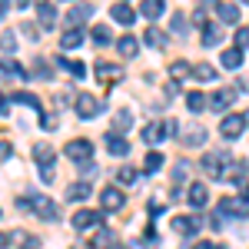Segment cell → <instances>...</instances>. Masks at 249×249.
I'll use <instances>...</instances> for the list:
<instances>
[{
	"label": "cell",
	"mask_w": 249,
	"mask_h": 249,
	"mask_svg": "<svg viewBox=\"0 0 249 249\" xmlns=\"http://www.w3.org/2000/svg\"><path fill=\"white\" fill-rule=\"evenodd\" d=\"M10 239H14V236H7V232H0V249H10Z\"/></svg>",
	"instance_id": "obj_48"
},
{
	"label": "cell",
	"mask_w": 249,
	"mask_h": 249,
	"mask_svg": "<svg viewBox=\"0 0 249 249\" xmlns=\"http://www.w3.org/2000/svg\"><path fill=\"white\" fill-rule=\"evenodd\" d=\"M219 213H223V216H239V219H246L249 206L243 199H219Z\"/></svg>",
	"instance_id": "obj_14"
},
{
	"label": "cell",
	"mask_w": 249,
	"mask_h": 249,
	"mask_svg": "<svg viewBox=\"0 0 249 249\" xmlns=\"http://www.w3.org/2000/svg\"><path fill=\"white\" fill-rule=\"evenodd\" d=\"M37 20H40V30H53L57 27V7L53 3H37Z\"/></svg>",
	"instance_id": "obj_12"
},
{
	"label": "cell",
	"mask_w": 249,
	"mask_h": 249,
	"mask_svg": "<svg viewBox=\"0 0 249 249\" xmlns=\"http://www.w3.org/2000/svg\"><path fill=\"white\" fill-rule=\"evenodd\" d=\"M226 163H230V153H206L199 166H203V170L210 173V176L223 179V170H226Z\"/></svg>",
	"instance_id": "obj_6"
},
{
	"label": "cell",
	"mask_w": 249,
	"mask_h": 249,
	"mask_svg": "<svg viewBox=\"0 0 249 249\" xmlns=\"http://www.w3.org/2000/svg\"><path fill=\"white\" fill-rule=\"evenodd\" d=\"M70 223H73V230H80V232H83V230H93V226L103 223V213H96V210H77Z\"/></svg>",
	"instance_id": "obj_5"
},
{
	"label": "cell",
	"mask_w": 249,
	"mask_h": 249,
	"mask_svg": "<svg viewBox=\"0 0 249 249\" xmlns=\"http://www.w3.org/2000/svg\"><path fill=\"white\" fill-rule=\"evenodd\" d=\"M20 249H40V239L37 236H27V239H23V246Z\"/></svg>",
	"instance_id": "obj_47"
},
{
	"label": "cell",
	"mask_w": 249,
	"mask_h": 249,
	"mask_svg": "<svg viewBox=\"0 0 249 249\" xmlns=\"http://www.w3.org/2000/svg\"><path fill=\"white\" fill-rule=\"evenodd\" d=\"M239 14H243V10H239L236 3H216V17L223 20V23H236Z\"/></svg>",
	"instance_id": "obj_21"
},
{
	"label": "cell",
	"mask_w": 249,
	"mask_h": 249,
	"mask_svg": "<svg viewBox=\"0 0 249 249\" xmlns=\"http://www.w3.org/2000/svg\"><path fill=\"white\" fill-rule=\"evenodd\" d=\"M34 160L43 166V163H53L57 153H53V146H50V143H37V146H34Z\"/></svg>",
	"instance_id": "obj_25"
},
{
	"label": "cell",
	"mask_w": 249,
	"mask_h": 249,
	"mask_svg": "<svg viewBox=\"0 0 249 249\" xmlns=\"http://www.w3.org/2000/svg\"><path fill=\"white\" fill-rule=\"evenodd\" d=\"M176 133V120H163V123H150V126H143V140L146 143H160V140H166V136Z\"/></svg>",
	"instance_id": "obj_3"
},
{
	"label": "cell",
	"mask_w": 249,
	"mask_h": 249,
	"mask_svg": "<svg viewBox=\"0 0 249 249\" xmlns=\"http://www.w3.org/2000/svg\"><path fill=\"white\" fill-rule=\"evenodd\" d=\"M246 173H249L246 160H232L230 166L223 170V179H232V183H243V179H246Z\"/></svg>",
	"instance_id": "obj_16"
},
{
	"label": "cell",
	"mask_w": 249,
	"mask_h": 249,
	"mask_svg": "<svg viewBox=\"0 0 249 249\" xmlns=\"http://www.w3.org/2000/svg\"><path fill=\"white\" fill-rule=\"evenodd\" d=\"M14 103H23V107H30V110H37V113H43V103H40L37 93H27V90H17V93L10 96Z\"/></svg>",
	"instance_id": "obj_20"
},
{
	"label": "cell",
	"mask_w": 249,
	"mask_h": 249,
	"mask_svg": "<svg viewBox=\"0 0 249 249\" xmlns=\"http://www.w3.org/2000/svg\"><path fill=\"white\" fill-rule=\"evenodd\" d=\"M7 107H10V96L0 93V113H7Z\"/></svg>",
	"instance_id": "obj_49"
},
{
	"label": "cell",
	"mask_w": 249,
	"mask_h": 249,
	"mask_svg": "<svg viewBox=\"0 0 249 249\" xmlns=\"http://www.w3.org/2000/svg\"><path fill=\"white\" fill-rule=\"evenodd\" d=\"M232 100H236V90H232V87H219V90L210 96V107L213 110H230Z\"/></svg>",
	"instance_id": "obj_11"
},
{
	"label": "cell",
	"mask_w": 249,
	"mask_h": 249,
	"mask_svg": "<svg viewBox=\"0 0 249 249\" xmlns=\"http://www.w3.org/2000/svg\"><path fill=\"white\" fill-rule=\"evenodd\" d=\"M193 77L206 80V83H219V80H216V70H213L210 63H196V67H193Z\"/></svg>",
	"instance_id": "obj_29"
},
{
	"label": "cell",
	"mask_w": 249,
	"mask_h": 249,
	"mask_svg": "<svg viewBox=\"0 0 249 249\" xmlns=\"http://www.w3.org/2000/svg\"><path fill=\"white\" fill-rule=\"evenodd\" d=\"M116 179H120V183H136V170L133 166H123V170L116 173Z\"/></svg>",
	"instance_id": "obj_43"
},
{
	"label": "cell",
	"mask_w": 249,
	"mask_h": 249,
	"mask_svg": "<svg viewBox=\"0 0 249 249\" xmlns=\"http://www.w3.org/2000/svg\"><path fill=\"white\" fill-rule=\"evenodd\" d=\"M206 103H210V100L199 93V90H190V93H186V107H190V113H203Z\"/></svg>",
	"instance_id": "obj_27"
},
{
	"label": "cell",
	"mask_w": 249,
	"mask_h": 249,
	"mask_svg": "<svg viewBox=\"0 0 249 249\" xmlns=\"http://www.w3.org/2000/svg\"><path fill=\"white\" fill-rule=\"evenodd\" d=\"M216 249H223V246H216Z\"/></svg>",
	"instance_id": "obj_54"
},
{
	"label": "cell",
	"mask_w": 249,
	"mask_h": 249,
	"mask_svg": "<svg viewBox=\"0 0 249 249\" xmlns=\"http://www.w3.org/2000/svg\"><path fill=\"white\" fill-rule=\"evenodd\" d=\"M100 100L96 96H90V93H80L77 96V116L80 120H93V116H100Z\"/></svg>",
	"instance_id": "obj_7"
},
{
	"label": "cell",
	"mask_w": 249,
	"mask_h": 249,
	"mask_svg": "<svg viewBox=\"0 0 249 249\" xmlns=\"http://www.w3.org/2000/svg\"><path fill=\"white\" fill-rule=\"evenodd\" d=\"M219 37H223V34H219V30H216V27H206V34H203V47H213V43H219Z\"/></svg>",
	"instance_id": "obj_40"
},
{
	"label": "cell",
	"mask_w": 249,
	"mask_h": 249,
	"mask_svg": "<svg viewBox=\"0 0 249 249\" xmlns=\"http://www.w3.org/2000/svg\"><path fill=\"white\" fill-rule=\"evenodd\" d=\"M116 50H120V57H136V53H140V40L136 37H120L116 40Z\"/></svg>",
	"instance_id": "obj_23"
},
{
	"label": "cell",
	"mask_w": 249,
	"mask_h": 249,
	"mask_svg": "<svg viewBox=\"0 0 249 249\" xmlns=\"http://www.w3.org/2000/svg\"><path fill=\"white\" fill-rule=\"evenodd\" d=\"M110 20L123 23V27H130V23L136 20V10L130 7V3H113V7H110Z\"/></svg>",
	"instance_id": "obj_13"
},
{
	"label": "cell",
	"mask_w": 249,
	"mask_h": 249,
	"mask_svg": "<svg viewBox=\"0 0 249 249\" xmlns=\"http://www.w3.org/2000/svg\"><path fill=\"white\" fill-rule=\"evenodd\" d=\"M90 37H93L96 47H107V43H110V27H93V34H90Z\"/></svg>",
	"instance_id": "obj_36"
},
{
	"label": "cell",
	"mask_w": 249,
	"mask_h": 249,
	"mask_svg": "<svg viewBox=\"0 0 249 249\" xmlns=\"http://www.w3.org/2000/svg\"><path fill=\"white\" fill-rule=\"evenodd\" d=\"M183 140H186V146H203L206 143V130L203 126H193V130L183 133Z\"/></svg>",
	"instance_id": "obj_31"
},
{
	"label": "cell",
	"mask_w": 249,
	"mask_h": 249,
	"mask_svg": "<svg viewBox=\"0 0 249 249\" xmlns=\"http://www.w3.org/2000/svg\"><path fill=\"white\" fill-rule=\"evenodd\" d=\"M0 77H20V80H27V70H23L14 57H7V60H0Z\"/></svg>",
	"instance_id": "obj_19"
},
{
	"label": "cell",
	"mask_w": 249,
	"mask_h": 249,
	"mask_svg": "<svg viewBox=\"0 0 249 249\" xmlns=\"http://www.w3.org/2000/svg\"><path fill=\"white\" fill-rule=\"evenodd\" d=\"M93 249H123L120 243H116V232L113 230H100L93 239Z\"/></svg>",
	"instance_id": "obj_18"
},
{
	"label": "cell",
	"mask_w": 249,
	"mask_h": 249,
	"mask_svg": "<svg viewBox=\"0 0 249 249\" xmlns=\"http://www.w3.org/2000/svg\"><path fill=\"white\" fill-rule=\"evenodd\" d=\"M173 230L183 232V236H196V232L203 230V219L199 216H176L173 219Z\"/></svg>",
	"instance_id": "obj_10"
},
{
	"label": "cell",
	"mask_w": 249,
	"mask_h": 249,
	"mask_svg": "<svg viewBox=\"0 0 249 249\" xmlns=\"http://www.w3.org/2000/svg\"><path fill=\"white\" fill-rule=\"evenodd\" d=\"M63 153L83 166V163H90V156H93V143H90V140H70V143L63 146Z\"/></svg>",
	"instance_id": "obj_4"
},
{
	"label": "cell",
	"mask_w": 249,
	"mask_h": 249,
	"mask_svg": "<svg viewBox=\"0 0 249 249\" xmlns=\"http://www.w3.org/2000/svg\"><path fill=\"white\" fill-rule=\"evenodd\" d=\"M80 43H83V30H80V27L63 30V37H60V47H63V50H73V47H80Z\"/></svg>",
	"instance_id": "obj_22"
},
{
	"label": "cell",
	"mask_w": 249,
	"mask_h": 249,
	"mask_svg": "<svg viewBox=\"0 0 249 249\" xmlns=\"http://www.w3.org/2000/svg\"><path fill=\"white\" fill-rule=\"evenodd\" d=\"M243 130H246L243 113H226L223 120H219V136H223V140H239Z\"/></svg>",
	"instance_id": "obj_2"
},
{
	"label": "cell",
	"mask_w": 249,
	"mask_h": 249,
	"mask_svg": "<svg viewBox=\"0 0 249 249\" xmlns=\"http://www.w3.org/2000/svg\"><path fill=\"white\" fill-rule=\"evenodd\" d=\"M170 27H173V34H176V37H183V34H186V14H173Z\"/></svg>",
	"instance_id": "obj_38"
},
{
	"label": "cell",
	"mask_w": 249,
	"mask_h": 249,
	"mask_svg": "<svg viewBox=\"0 0 249 249\" xmlns=\"http://www.w3.org/2000/svg\"><path fill=\"white\" fill-rule=\"evenodd\" d=\"M246 126H249V116H246Z\"/></svg>",
	"instance_id": "obj_53"
},
{
	"label": "cell",
	"mask_w": 249,
	"mask_h": 249,
	"mask_svg": "<svg viewBox=\"0 0 249 249\" xmlns=\"http://www.w3.org/2000/svg\"><path fill=\"white\" fill-rule=\"evenodd\" d=\"M243 199H246V206H249V186H243Z\"/></svg>",
	"instance_id": "obj_51"
},
{
	"label": "cell",
	"mask_w": 249,
	"mask_h": 249,
	"mask_svg": "<svg viewBox=\"0 0 249 249\" xmlns=\"http://www.w3.org/2000/svg\"><path fill=\"white\" fill-rule=\"evenodd\" d=\"M10 153H14V146L7 140H0V160H10Z\"/></svg>",
	"instance_id": "obj_46"
},
{
	"label": "cell",
	"mask_w": 249,
	"mask_h": 249,
	"mask_svg": "<svg viewBox=\"0 0 249 249\" xmlns=\"http://www.w3.org/2000/svg\"><path fill=\"white\" fill-rule=\"evenodd\" d=\"M130 123H133V116H130V110H120V113L113 116V126H116V130H126Z\"/></svg>",
	"instance_id": "obj_39"
},
{
	"label": "cell",
	"mask_w": 249,
	"mask_h": 249,
	"mask_svg": "<svg viewBox=\"0 0 249 249\" xmlns=\"http://www.w3.org/2000/svg\"><path fill=\"white\" fill-rule=\"evenodd\" d=\"M100 203H103V210H123L126 196L116 190V186H110V190H103V193H100Z\"/></svg>",
	"instance_id": "obj_15"
},
{
	"label": "cell",
	"mask_w": 249,
	"mask_h": 249,
	"mask_svg": "<svg viewBox=\"0 0 249 249\" xmlns=\"http://www.w3.org/2000/svg\"><path fill=\"white\" fill-rule=\"evenodd\" d=\"M163 163H166L163 153H156V150H153V153H146V160H143V173H156Z\"/></svg>",
	"instance_id": "obj_34"
},
{
	"label": "cell",
	"mask_w": 249,
	"mask_h": 249,
	"mask_svg": "<svg viewBox=\"0 0 249 249\" xmlns=\"http://www.w3.org/2000/svg\"><path fill=\"white\" fill-rule=\"evenodd\" d=\"M190 73H193V67L186 63V60H176V63L170 67V77L173 80H183V77H190Z\"/></svg>",
	"instance_id": "obj_35"
},
{
	"label": "cell",
	"mask_w": 249,
	"mask_h": 249,
	"mask_svg": "<svg viewBox=\"0 0 249 249\" xmlns=\"http://www.w3.org/2000/svg\"><path fill=\"white\" fill-rule=\"evenodd\" d=\"M140 14H143L146 20L163 17V3H160V0H143V3H140Z\"/></svg>",
	"instance_id": "obj_26"
},
{
	"label": "cell",
	"mask_w": 249,
	"mask_h": 249,
	"mask_svg": "<svg viewBox=\"0 0 249 249\" xmlns=\"http://www.w3.org/2000/svg\"><path fill=\"white\" fill-rule=\"evenodd\" d=\"M40 123H43V130H57V116H50V113L40 116Z\"/></svg>",
	"instance_id": "obj_45"
},
{
	"label": "cell",
	"mask_w": 249,
	"mask_h": 249,
	"mask_svg": "<svg viewBox=\"0 0 249 249\" xmlns=\"http://www.w3.org/2000/svg\"><path fill=\"white\" fill-rule=\"evenodd\" d=\"M87 196H90V183H73V186L67 190V199H73V203L87 199Z\"/></svg>",
	"instance_id": "obj_33"
},
{
	"label": "cell",
	"mask_w": 249,
	"mask_h": 249,
	"mask_svg": "<svg viewBox=\"0 0 249 249\" xmlns=\"http://www.w3.org/2000/svg\"><path fill=\"white\" fill-rule=\"evenodd\" d=\"M186 176H190V163H183V160H179V163L173 166V179H176V183H183Z\"/></svg>",
	"instance_id": "obj_41"
},
{
	"label": "cell",
	"mask_w": 249,
	"mask_h": 249,
	"mask_svg": "<svg viewBox=\"0 0 249 249\" xmlns=\"http://www.w3.org/2000/svg\"><path fill=\"white\" fill-rule=\"evenodd\" d=\"M249 47V30H236V50H246Z\"/></svg>",
	"instance_id": "obj_44"
},
{
	"label": "cell",
	"mask_w": 249,
	"mask_h": 249,
	"mask_svg": "<svg viewBox=\"0 0 249 249\" xmlns=\"http://www.w3.org/2000/svg\"><path fill=\"white\" fill-rule=\"evenodd\" d=\"M90 14H93V7H87V3H77V7H73V10H70V23H73V27H80V23H83V20H90Z\"/></svg>",
	"instance_id": "obj_28"
},
{
	"label": "cell",
	"mask_w": 249,
	"mask_h": 249,
	"mask_svg": "<svg viewBox=\"0 0 249 249\" xmlns=\"http://www.w3.org/2000/svg\"><path fill=\"white\" fill-rule=\"evenodd\" d=\"M0 50H3L7 57L17 53V37H14V30H3V34H0Z\"/></svg>",
	"instance_id": "obj_32"
},
{
	"label": "cell",
	"mask_w": 249,
	"mask_h": 249,
	"mask_svg": "<svg viewBox=\"0 0 249 249\" xmlns=\"http://www.w3.org/2000/svg\"><path fill=\"white\" fill-rule=\"evenodd\" d=\"M193 249H216V246H213V243H196Z\"/></svg>",
	"instance_id": "obj_50"
},
{
	"label": "cell",
	"mask_w": 249,
	"mask_h": 249,
	"mask_svg": "<svg viewBox=\"0 0 249 249\" xmlns=\"http://www.w3.org/2000/svg\"><path fill=\"white\" fill-rule=\"evenodd\" d=\"M0 216H3V213H0Z\"/></svg>",
	"instance_id": "obj_55"
},
{
	"label": "cell",
	"mask_w": 249,
	"mask_h": 249,
	"mask_svg": "<svg viewBox=\"0 0 249 249\" xmlns=\"http://www.w3.org/2000/svg\"><path fill=\"white\" fill-rule=\"evenodd\" d=\"M223 67H226V70H239V67H243V50H236V47H232V50H223Z\"/></svg>",
	"instance_id": "obj_24"
},
{
	"label": "cell",
	"mask_w": 249,
	"mask_h": 249,
	"mask_svg": "<svg viewBox=\"0 0 249 249\" xmlns=\"http://www.w3.org/2000/svg\"><path fill=\"white\" fill-rule=\"evenodd\" d=\"M96 80L110 87V80H123V67H120V63H107V60H100V63H96Z\"/></svg>",
	"instance_id": "obj_9"
},
{
	"label": "cell",
	"mask_w": 249,
	"mask_h": 249,
	"mask_svg": "<svg viewBox=\"0 0 249 249\" xmlns=\"http://www.w3.org/2000/svg\"><path fill=\"white\" fill-rule=\"evenodd\" d=\"M206 14H210V7H206V3H203V7H196V10H193V23H196V27H203V30H206V27H210V23H206Z\"/></svg>",
	"instance_id": "obj_37"
},
{
	"label": "cell",
	"mask_w": 249,
	"mask_h": 249,
	"mask_svg": "<svg viewBox=\"0 0 249 249\" xmlns=\"http://www.w3.org/2000/svg\"><path fill=\"white\" fill-rule=\"evenodd\" d=\"M146 43L156 47V50H163L170 40H166V34H160V27H146Z\"/></svg>",
	"instance_id": "obj_30"
},
{
	"label": "cell",
	"mask_w": 249,
	"mask_h": 249,
	"mask_svg": "<svg viewBox=\"0 0 249 249\" xmlns=\"http://www.w3.org/2000/svg\"><path fill=\"white\" fill-rule=\"evenodd\" d=\"M107 150L113 156H126L130 153V140H123L120 133H107Z\"/></svg>",
	"instance_id": "obj_17"
},
{
	"label": "cell",
	"mask_w": 249,
	"mask_h": 249,
	"mask_svg": "<svg viewBox=\"0 0 249 249\" xmlns=\"http://www.w3.org/2000/svg\"><path fill=\"white\" fill-rule=\"evenodd\" d=\"M53 163H57V160H53ZM53 163H43V166H40V179H43V183H53V176H57Z\"/></svg>",
	"instance_id": "obj_42"
},
{
	"label": "cell",
	"mask_w": 249,
	"mask_h": 249,
	"mask_svg": "<svg viewBox=\"0 0 249 249\" xmlns=\"http://www.w3.org/2000/svg\"><path fill=\"white\" fill-rule=\"evenodd\" d=\"M186 203H190L193 210H203V206L210 203V190H206V183H190V190H186Z\"/></svg>",
	"instance_id": "obj_8"
},
{
	"label": "cell",
	"mask_w": 249,
	"mask_h": 249,
	"mask_svg": "<svg viewBox=\"0 0 249 249\" xmlns=\"http://www.w3.org/2000/svg\"><path fill=\"white\" fill-rule=\"evenodd\" d=\"M3 14H7V3H0V17H3Z\"/></svg>",
	"instance_id": "obj_52"
},
{
	"label": "cell",
	"mask_w": 249,
	"mask_h": 249,
	"mask_svg": "<svg viewBox=\"0 0 249 249\" xmlns=\"http://www.w3.org/2000/svg\"><path fill=\"white\" fill-rule=\"evenodd\" d=\"M20 206H23V210L30 206V210L37 213L40 219H47V223L60 219V206L50 199V196H43V193H30V196H23V199H20Z\"/></svg>",
	"instance_id": "obj_1"
}]
</instances>
